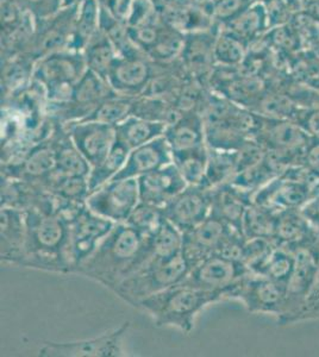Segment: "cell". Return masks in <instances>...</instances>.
Segmentation results:
<instances>
[{
  "label": "cell",
  "instance_id": "52a82bcc",
  "mask_svg": "<svg viewBox=\"0 0 319 357\" xmlns=\"http://www.w3.org/2000/svg\"><path fill=\"white\" fill-rule=\"evenodd\" d=\"M131 323L126 321L117 329L101 336L72 342H45L38 350L40 357H121L126 354L123 342Z\"/></svg>",
  "mask_w": 319,
  "mask_h": 357
},
{
  "label": "cell",
  "instance_id": "bcb514c9",
  "mask_svg": "<svg viewBox=\"0 0 319 357\" xmlns=\"http://www.w3.org/2000/svg\"><path fill=\"white\" fill-rule=\"evenodd\" d=\"M315 280H316V284H317V286H319V267L317 268V269H316Z\"/></svg>",
  "mask_w": 319,
  "mask_h": 357
},
{
  "label": "cell",
  "instance_id": "d4e9b609",
  "mask_svg": "<svg viewBox=\"0 0 319 357\" xmlns=\"http://www.w3.org/2000/svg\"><path fill=\"white\" fill-rule=\"evenodd\" d=\"M82 54L85 56L87 68L107 80L110 70L117 60L118 53L110 37L101 29H99Z\"/></svg>",
  "mask_w": 319,
  "mask_h": 357
},
{
  "label": "cell",
  "instance_id": "d6986e66",
  "mask_svg": "<svg viewBox=\"0 0 319 357\" xmlns=\"http://www.w3.org/2000/svg\"><path fill=\"white\" fill-rule=\"evenodd\" d=\"M253 195L234 183H225L211 190V215L241 231V220Z\"/></svg>",
  "mask_w": 319,
  "mask_h": 357
},
{
  "label": "cell",
  "instance_id": "6da1fadb",
  "mask_svg": "<svg viewBox=\"0 0 319 357\" xmlns=\"http://www.w3.org/2000/svg\"><path fill=\"white\" fill-rule=\"evenodd\" d=\"M149 260L146 238L126 223H118L75 273L113 291Z\"/></svg>",
  "mask_w": 319,
  "mask_h": 357
},
{
  "label": "cell",
  "instance_id": "2e32d148",
  "mask_svg": "<svg viewBox=\"0 0 319 357\" xmlns=\"http://www.w3.org/2000/svg\"><path fill=\"white\" fill-rule=\"evenodd\" d=\"M27 224L24 211L1 207L0 211V259L5 264L22 266L25 256Z\"/></svg>",
  "mask_w": 319,
  "mask_h": 357
},
{
  "label": "cell",
  "instance_id": "e0dca14e",
  "mask_svg": "<svg viewBox=\"0 0 319 357\" xmlns=\"http://www.w3.org/2000/svg\"><path fill=\"white\" fill-rule=\"evenodd\" d=\"M216 36L217 31H212V29L186 35L180 57L185 72L192 80L202 84V77H210L212 63L214 62V45Z\"/></svg>",
  "mask_w": 319,
  "mask_h": 357
},
{
  "label": "cell",
  "instance_id": "ffe728a7",
  "mask_svg": "<svg viewBox=\"0 0 319 357\" xmlns=\"http://www.w3.org/2000/svg\"><path fill=\"white\" fill-rule=\"evenodd\" d=\"M165 138L172 153L193 151L207 146L205 126L200 112H186L177 122L167 126Z\"/></svg>",
  "mask_w": 319,
  "mask_h": 357
},
{
  "label": "cell",
  "instance_id": "f546056e",
  "mask_svg": "<svg viewBox=\"0 0 319 357\" xmlns=\"http://www.w3.org/2000/svg\"><path fill=\"white\" fill-rule=\"evenodd\" d=\"M172 161L188 185H202L207 166V146L172 153Z\"/></svg>",
  "mask_w": 319,
  "mask_h": 357
},
{
  "label": "cell",
  "instance_id": "ee69618b",
  "mask_svg": "<svg viewBox=\"0 0 319 357\" xmlns=\"http://www.w3.org/2000/svg\"><path fill=\"white\" fill-rule=\"evenodd\" d=\"M309 126L311 129L312 132H315L316 135L319 136V114H316L310 118L309 121Z\"/></svg>",
  "mask_w": 319,
  "mask_h": 357
},
{
  "label": "cell",
  "instance_id": "ab89813d",
  "mask_svg": "<svg viewBox=\"0 0 319 357\" xmlns=\"http://www.w3.org/2000/svg\"><path fill=\"white\" fill-rule=\"evenodd\" d=\"M259 111L268 117L283 119L292 114L293 102L290 98L285 96L272 94L260 100Z\"/></svg>",
  "mask_w": 319,
  "mask_h": 357
},
{
  "label": "cell",
  "instance_id": "277c9868",
  "mask_svg": "<svg viewBox=\"0 0 319 357\" xmlns=\"http://www.w3.org/2000/svg\"><path fill=\"white\" fill-rule=\"evenodd\" d=\"M86 70L84 54L64 49L35 61L31 82L43 92L48 105H59L72 99L74 89Z\"/></svg>",
  "mask_w": 319,
  "mask_h": 357
},
{
  "label": "cell",
  "instance_id": "5bb4252c",
  "mask_svg": "<svg viewBox=\"0 0 319 357\" xmlns=\"http://www.w3.org/2000/svg\"><path fill=\"white\" fill-rule=\"evenodd\" d=\"M231 227L210 215L202 223L182 234L181 256L190 269L217 252Z\"/></svg>",
  "mask_w": 319,
  "mask_h": 357
},
{
  "label": "cell",
  "instance_id": "9a60e30c",
  "mask_svg": "<svg viewBox=\"0 0 319 357\" xmlns=\"http://www.w3.org/2000/svg\"><path fill=\"white\" fill-rule=\"evenodd\" d=\"M140 199L163 207L184 191L188 183L173 162L138 178Z\"/></svg>",
  "mask_w": 319,
  "mask_h": 357
},
{
  "label": "cell",
  "instance_id": "9c48e42d",
  "mask_svg": "<svg viewBox=\"0 0 319 357\" xmlns=\"http://www.w3.org/2000/svg\"><path fill=\"white\" fill-rule=\"evenodd\" d=\"M68 224L71 252L77 271L79 264L96 250L116 223L94 213L86 204Z\"/></svg>",
  "mask_w": 319,
  "mask_h": 357
},
{
  "label": "cell",
  "instance_id": "f35d334b",
  "mask_svg": "<svg viewBox=\"0 0 319 357\" xmlns=\"http://www.w3.org/2000/svg\"><path fill=\"white\" fill-rule=\"evenodd\" d=\"M101 10V26L112 22H126L133 0H97Z\"/></svg>",
  "mask_w": 319,
  "mask_h": 357
},
{
  "label": "cell",
  "instance_id": "4316f807",
  "mask_svg": "<svg viewBox=\"0 0 319 357\" xmlns=\"http://www.w3.org/2000/svg\"><path fill=\"white\" fill-rule=\"evenodd\" d=\"M276 217L274 212L251 202L246 206L241 220V232L246 240L254 237L274 238Z\"/></svg>",
  "mask_w": 319,
  "mask_h": 357
},
{
  "label": "cell",
  "instance_id": "603a6c76",
  "mask_svg": "<svg viewBox=\"0 0 319 357\" xmlns=\"http://www.w3.org/2000/svg\"><path fill=\"white\" fill-rule=\"evenodd\" d=\"M101 29V10L97 0H86L77 8L69 50L82 53Z\"/></svg>",
  "mask_w": 319,
  "mask_h": 357
},
{
  "label": "cell",
  "instance_id": "b9f144b4",
  "mask_svg": "<svg viewBox=\"0 0 319 357\" xmlns=\"http://www.w3.org/2000/svg\"><path fill=\"white\" fill-rule=\"evenodd\" d=\"M300 215L303 217L306 223L319 229V195L312 200H307L306 203L300 206Z\"/></svg>",
  "mask_w": 319,
  "mask_h": 357
},
{
  "label": "cell",
  "instance_id": "30bf717a",
  "mask_svg": "<svg viewBox=\"0 0 319 357\" xmlns=\"http://www.w3.org/2000/svg\"><path fill=\"white\" fill-rule=\"evenodd\" d=\"M154 77L150 59L141 50L118 55L107 75V82L116 93L136 98L144 93Z\"/></svg>",
  "mask_w": 319,
  "mask_h": 357
},
{
  "label": "cell",
  "instance_id": "8992f818",
  "mask_svg": "<svg viewBox=\"0 0 319 357\" xmlns=\"http://www.w3.org/2000/svg\"><path fill=\"white\" fill-rule=\"evenodd\" d=\"M140 199L138 178L111 180L89 193L86 204L97 215L113 223H126Z\"/></svg>",
  "mask_w": 319,
  "mask_h": 357
},
{
  "label": "cell",
  "instance_id": "f6af8a7d",
  "mask_svg": "<svg viewBox=\"0 0 319 357\" xmlns=\"http://www.w3.org/2000/svg\"><path fill=\"white\" fill-rule=\"evenodd\" d=\"M86 0H62V8H77L81 4H84Z\"/></svg>",
  "mask_w": 319,
  "mask_h": 357
},
{
  "label": "cell",
  "instance_id": "836d02e7",
  "mask_svg": "<svg viewBox=\"0 0 319 357\" xmlns=\"http://www.w3.org/2000/svg\"><path fill=\"white\" fill-rule=\"evenodd\" d=\"M243 57L244 48L242 41L224 30L217 31L214 45V62L222 67H231L242 61Z\"/></svg>",
  "mask_w": 319,
  "mask_h": 357
},
{
  "label": "cell",
  "instance_id": "7402d4cb",
  "mask_svg": "<svg viewBox=\"0 0 319 357\" xmlns=\"http://www.w3.org/2000/svg\"><path fill=\"white\" fill-rule=\"evenodd\" d=\"M255 139L261 143L266 149L290 153H298V151L309 144L307 135L299 126L291 123H279L269 126L268 129L263 128L259 136Z\"/></svg>",
  "mask_w": 319,
  "mask_h": 357
},
{
  "label": "cell",
  "instance_id": "e575fe53",
  "mask_svg": "<svg viewBox=\"0 0 319 357\" xmlns=\"http://www.w3.org/2000/svg\"><path fill=\"white\" fill-rule=\"evenodd\" d=\"M262 23L263 13L261 8H251L243 10L242 13L232 18L230 22L223 24V26L225 28L224 31L243 41L246 38H253L259 33Z\"/></svg>",
  "mask_w": 319,
  "mask_h": 357
},
{
  "label": "cell",
  "instance_id": "8fae6325",
  "mask_svg": "<svg viewBox=\"0 0 319 357\" xmlns=\"http://www.w3.org/2000/svg\"><path fill=\"white\" fill-rule=\"evenodd\" d=\"M57 126V124H55ZM57 168V142L53 134L31 146L15 162L1 163V175L22 178L28 183L43 186L45 180Z\"/></svg>",
  "mask_w": 319,
  "mask_h": 357
},
{
  "label": "cell",
  "instance_id": "5b68a950",
  "mask_svg": "<svg viewBox=\"0 0 319 357\" xmlns=\"http://www.w3.org/2000/svg\"><path fill=\"white\" fill-rule=\"evenodd\" d=\"M190 267L181 254L170 259H153L117 284L112 292L133 307L142 301L180 284L186 279Z\"/></svg>",
  "mask_w": 319,
  "mask_h": 357
},
{
  "label": "cell",
  "instance_id": "7bdbcfd3",
  "mask_svg": "<svg viewBox=\"0 0 319 357\" xmlns=\"http://www.w3.org/2000/svg\"><path fill=\"white\" fill-rule=\"evenodd\" d=\"M307 166L319 173V143L310 146L306 151Z\"/></svg>",
  "mask_w": 319,
  "mask_h": 357
},
{
  "label": "cell",
  "instance_id": "7a4b0ae2",
  "mask_svg": "<svg viewBox=\"0 0 319 357\" xmlns=\"http://www.w3.org/2000/svg\"><path fill=\"white\" fill-rule=\"evenodd\" d=\"M24 215L27 243L20 267L64 274L75 272L67 220L38 208H29Z\"/></svg>",
  "mask_w": 319,
  "mask_h": 357
},
{
  "label": "cell",
  "instance_id": "d6a6232c",
  "mask_svg": "<svg viewBox=\"0 0 319 357\" xmlns=\"http://www.w3.org/2000/svg\"><path fill=\"white\" fill-rule=\"evenodd\" d=\"M275 250L271 237H254L246 240L242 264L251 274H260Z\"/></svg>",
  "mask_w": 319,
  "mask_h": 357
},
{
  "label": "cell",
  "instance_id": "3957f363",
  "mask_svg": "<svg viewBox=\"0 0 319 357\" xmlns=\"http://www.w3.org/2000/svg\"><path fill=\"white\" fill-rule=\"evenodd\" d=\"M221 299L217 293L182 281L142 301L138 309L148 313L158 328H175L188 335L199 313Z\"/></svg>",
  "mask_w": 319,
  "mask_h": 357
},
{
  "label": "cell",
  "instance_id": "8d00e7d4",
  "mask_svg": "<svg viewBox=\"0 0 319 357\" xmlns=\"http://www.w3.org/2000/svg\"><path fill=\"white\" fill-rule=\"evenodd\" d=\"M22 10L34 21H43L62 10V0H17Z\"/></svg>",
  "mask_w": 319,
  "mask_h": 357
},
{
  "label": "cell",
  "instance_id": "83f0119b",
  "mask_svg": "<svg viewBox=\"0 0 319 357\" xmlns=\"http://www.w3.org/2000/svg\"><path fill=\"white\" fill-rule=\"evenodd\" d=\"M146 243L149 260L170 259L181 254L182 232L166 220L158 231L146 238Z\"/></svg>",
  "mask_w": 319,
  "mask_h": 357
},
{
  "label": "cell",
  "instance_id": "74e56055",
  "mask_svg": "<svg viewBox=\"0 0 319 357\" xmlns=\"http://www.w3.org/2000/svg\"><path fill=\"white\" fill-rule=\"evenodd\" d=\"M246 0H211L207 8L214 23L225 24L243 11V3Z\"/></svg>",
  "mask_w": 319,
  "mask_h": 357
},
{
  "label": "cell",
  "instance_id": "ac0fdd59",
  "mask_svg": "<svg viewBox=\"0 0 319 357\" xmlns=\"http://www.w3.org/2000/svg\"><path fill=\"white\" fill-rule=\"evenodd\" d=\"M172 162L170 144L165 136H162L130 151L126 165L113 180L138 178Z\"/></svg>",
  "mask_w": 319,
  "mask_h": 357
},
{
  "label": "cell",
  "instance_id": "4fadbf2b",
  "mask_svg": "<svg viewBox=\"0 0 319 357\" xmlns=\"http://www.w3.org/2000/svg\"><path fill=\"white\" fill-rule=\"evenodd\" d=\"M62 126L91 167L99 165L116 142V129L109 124L94 121H77Z\"/></svg>",
  "mask_w": 319,
  "mask_h": 357
},
{
  "label": "cell",
  "instance_id": "d590c367",
  "mask_svg": "<svg viewBox=\"0 0 319 357\" xmlns=\"http://www.w3.org/2000/svg\"><path fill=\"white\" fill-rule=\"evenodd\" d=\"M307 223L302 215H286L276 217L275 236L285 242H297L305 236Z\"/></svg>",
  "mask_w": 319,
  "mask_h": 357
},
{
  "label": "cell",
  "instance_id": "4dcf8cb0",
  "mask_svg": "<svg viewBox=\"0 0 319 357\" xmlns=\"http://www.w3.org/2000/svg\"><path fill=\"white\" fill-rule=\"evenodd\" d=\"M166 220L163 207L140 202L126 223L140 232L142 237L148 238L158 231Z\"/></svg>",
  "mask_w": 319,
  "mask_h": 357
},
{
  "label": "cell",
  "instance_id": "44dd1931",
  "mask_svg": "<svg viewBox=\"0 0 319 357\" xmlns=\"http://www.w3.org/2000/svg\"><path fill=\"white\" fill-rule=\"evenodd\" d=\"M116 138L130 151L151 142L165 135L167 126L163 123L153 122L144 118L131 114L124 122L114 126Z\"/></svg>",
  "mask_w": 319,
  "mask_h": 357
},
{
  "label": "cell",
  "instance_id": "f1b7e54d",
  "mask_svg": "<svg viewBox=\"0 0 319 357\" xmlns=\"http://www.w3.org/2000/svg\"><path fill=\"white\" fill-rule=\"evenodd\" d=\"M133 98L114 94L107 98L94 109L89 117L82 121H94L117 126L133 114Z\"/></svg>",
  "mask_w": 319,
  "mask_h": 357
},
{
  "label": "cell",
  "instance_id": "7dc6e473",
  "mask_svg": "<svg viewBox=\"0 0 319 357\" xmlns=\"http://www.w3.org/2000/svg\"><path fill=\"white\" fill-rule=\"evenodd\" d=\"M195 1H198V3H202V4H207V3H210L211 0H195Z\"/></svg>",
  "mask_w": 319,
  "mask_h": 357
},
{
  "label": "cell",
  "instance_id": "60d3db41",
  "mask_svg": "<svg viewBox=\"0 0 319 357\" xmlns=\"http://www.w3.org/2000/svg\"><path fill=\"white\" fill-rule=\"evenodd\" d=\"M293 264H295L293 257L275 250L274 254L272 255L271 259L268 260L266 266L258 275L266 276L273 280L283 281L291 274Z\"/></svg>",
  "mask_w": 319,
  "mask_h": 357
},
{
  "label": "cell",
  "instance_id": "7c38bea8",
  "mask_svg": "<svg viewBox=\"0 0 319 357\" xmlns=\"http://www.w3.org/2000/svg\"><path fill=\"white\" fill-rule=\"evenodd\" d=\"M211 190L202 185H187L184 191L163 206L165 217L180 231H188L211 215Z\"/></svg>",
  "mask_w": 319,
  "mask_h": 357
},
{
  "label": "cell",
  "instance_id": "484cf974",
  "mask_svg": "<svg viewBox=\"0 0 319 357\" xmlns=\"http://www.w3.org/2000/svg\"><path fill=\"white\" fill-rule=\"evenodd\" d=\"M129 153V148L116 138V142L107 156L91 169L89 175V193H92L114 178L126 165Z\"/></svg>",
  "mask_w": 319,
  "mask_h": 357
},
{
  "label": "cell",
  "instance_id": "ba28073f",
  "mask_svg": "<svg viewBox=\"0 0 319 357\" xmlns=\"http://www.w3.org/2000/svg\"><path fill=\"white\" fill-rule=\"evenodd\" d=\"M248 274L251 272L244 264L214 254L190 269L184 282L224 298Z\"/></svg>",
  "mask_w": 319,
  "mask_h": 357
},
{
  "label": "cell",
  "instance_id": "1f68e13d",
  "mask_svg": "<svg viewBox=\"0 0 319 357\" xmlns=\"http://www.w3.org/2000/svg\"><path fill=\"white\" fill-rule=\"evenodd\" d=\"M293 269L287 280V293H302L306 289L310 282L311 276L313 275L315 268V257L312 255L311 250L307 248H299L293 255Z\"/></svg>",
  "mask_w": 319,
  "mask_h": 357
},
{
  "label": "cell",
  "instance_id": "cb8c5ba5",
  "mask_svg": "<svg viewBox=\"0 0 319 357\" xmlns=\"http://www.w3.org/2000/svg\"><path fill=\"white\" fill-rule=\"evenodd\" d=\"M237 151H219L207 146V166L202 186L209 190L230 183L236 174Z\"/></svg>",
  "mask_w": 319,
  "mask_h": 357
}]
</instances>
